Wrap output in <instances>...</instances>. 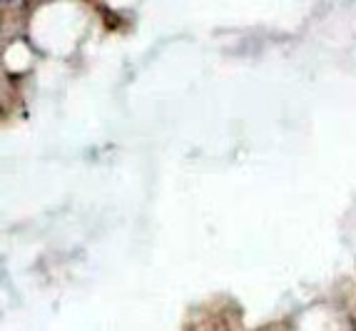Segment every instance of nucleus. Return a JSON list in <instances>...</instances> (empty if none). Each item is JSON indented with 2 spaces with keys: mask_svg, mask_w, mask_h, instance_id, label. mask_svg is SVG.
Instances as JSON below:
<instances>
[{
  "mask_svg": "<svg viewBox=\"0 0 356 331\" xmlns=\"http://www.w3.org/2000/svg\"><path fill=\"white\" fill-rule=\"evenodd\" d=\"M6 3H10V0H6Z\"/></svg>",
  "mask_w": 356,
  "mask_h": 331,
  "instance_id": "1",
  "label": "nucleus"
}]
</instances>
